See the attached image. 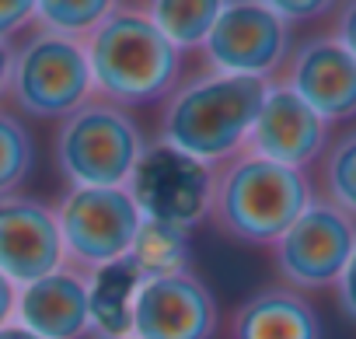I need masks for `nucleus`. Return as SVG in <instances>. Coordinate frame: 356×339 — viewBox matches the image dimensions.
I'll return each instance as SVG.
<instances>
[{
	"mask_svg": "<svg viewBox=\"0 0 356 339\" xmlns=\"http://www.w3.org/2000/svg\"><path fill=\"white\" fill-rule=\"evenodd\" d=\"M84 49L95 77V95L119 109L164 102L182 84L186 53L133 0H119L115 11L84 39Z\"/></svg>",
	"mask_w": 356,
	"mask_h": 339,
	"instance_id": "nucleus-1",
	"label": "nucleus"
},
{
	"mask_svg": "<svg viewBox=\"0 0 356 339\" xmlns=\"http://www.w3.org/2000/svg\"><path fill=\"white\" fill-rule=\"evenodd\" d=\"M266 88L269 81L217 70L189 77L164 98L157 140L217 168L248 147Z\"/></svg>",
	"mask_w": 356,
	"mask_h": 339,
	"instance_id": "nucleus-2",
	"label": "nucleus"
},
{
	"mask_svg": "<svg viewBox=\"0 0 356 339\" xmlns=\"http://www.w3.org/2000/svg\"><path fill=\"white\" fill-rule=\"evenodd\" d=\"M311 200L314 189L304 172L241 150L217 164L210 224L231 242L273 249Z\"/></svg>",
	"mask_w": 356,
	"mask_h": 339,
	"instance_id": "nucleus-3",
	"label": "nucleus"
},
{
	"mask_svg": "<svg viewBox=\"0 0 356 339\" xmlns=\"http://www.w3.org/2000/svg\"><path fill=\"white\" fill-rule=\"evenodd\" d=\"M147 140L133 116L105 98H91L56 126L53 154L60 175L74 186H126Z\"/></svg>",
	"mask_w": 356,
	"mask_h": 339,
	"instance_id": "nucleus-4",
	"label": "nucleus"
},
{
	"mask_svg": "<svg viewBox=\"0 0 356 339\" xmlns=\"http://www.w3.org/2000/svg\"><path fill=\"white\" fill-rule=\"evenodd\" d=\"M8 98L29 119H67L88 105L95 98V77L84 42L35 29L15 49Z\"/></svg>",
	"mask_w": 356,
	"mask_h": 339,
	"instance_id": "nucleus-5",
	"label": "nucleus"
},
{
	"mask_svg": "<svg viewBox=\"0 0 356 339\" xmlns=\"http://www.w3.org/2000/svg\"><path fill=\"white\" fill-rule=\"evenodd\" d=\"M53 210H56L67 266L84 276L126 259L143 224V214L133 203L126 186H112V189L74 186L63 193V200Z\"/></svg>",
	"mask_w": 356,
	"mask_h": 339,
	"instance_id": "nucleus-6",
	"label": "nucleus"
},
{
	"mask_svg": "<svg viewBox=\"0 0 356 339\" xmlns=\"http://www.w3.org/2000/svg\"><path fill=\"white\" fill-rule=\"evenodd\" d=\"M213 179H217L213 164L175 150L164 140H154L143 147L126 189L147 221L193 231L196 224L210 221Z\"/></svg>",
	"mask_w": 356,
	"mask_h": 339,
	"instance_id": "nucleus-7",
	"label": "nucleus"
},
{
	"mask_svg": "<svg viewBox=\"0 0 356 339\" xmlns=\"http://www.w3.org/2000/svg\"><path fill=\"white\" fill-rule=\"evenodd\" d=\"M353 249H356V221L346 217L328 200L314 196L311 207L273 245V262L286 287L300 294L328 290L342 276Z\"/></svg>",
	"mask_w": 356,
	"mask_h": 339,
	"instance_id": "nucleus-8",
	"label": "nucleus"
},
{
	"mask_svg": "<svg viewBox=\"0 0 356 339\" xmlns=\"http://www.w3.org/2000/svg\"><path fill=\"white\" fill-rule=\"evenodd\" d=\"M203 56L217 74L269 81L290 56V25L259 0H227L203 42Z\"/></svg>",
	"mask_w": 356,
	"mask_h": 339,
	"instance_id": "nucleus-9",
	"label": "nucleus"
},
{
	"mask_svg": "<svg viewBox=\"0 0 356 339\" xmlns=\"http://www.w3.org/2000/svg\"><path fill=\"white\" fill-rule=\"evenodd\" d=\"M220 308L210 287L193 273H168L140 283L129 311L133 339H213Z\"/></svg>",
	"mask_w": 356,
	"mask_h": 339,
	"instance_id": "nucleus-10",
	"label": "nucleus"
},
{
	"mask_svg": "<svg viewBox=\"0 0 356 339\" xmlns=\"http://www.w3.org/2000/svg\"><path fill=\"white\" fill-rule=\"evenodd\" d=\"M328 129L332 126L293 88H286L283 81H269L245 150L304 172L328 150Z\"/></svg>",
	"mask_w": 356,
	"mask_h": 339,
	"instance_id": "nucleus-11",
	"label": "nucleus"
},
{
	"mask_svg": "<svg viewBox=\"0 0 356 339\" xmlns=\"http://www.w3.org/2000/svg\"><path fill=\"white\" fill-rule=\"evenodd\" d=\"M276 77L293 88L328 126L356 119V56L328 32L304 39Z\"/></svg>",
	"mask_w": 356,
	"mask_h": 339,
	"instance_id": "nucleus-12",
	"label": "nucleus"
},
{
	"mask_svg": "<svg viewBox=\"0 0 356 339\" xmlns=\"http://www.w3.org/2000/svg\"><path fill=\"white\" fill-rule=\"evenodd\" d=\"M63 266L67 255L56 210L29 196L0 200V273L15 287H25Z\"/></svg>",
	"mask_w": 356,
	"mask_h": 339,
	"instance_id": "nucleus-13",
	"label": "nucleus"
},
{
	"mask_svg": "<svg viewBox=\"0 0 356 339\" xmlns=\"http://www.w3.org/2000/svg\"><path fill=\"white\" fill-rule=\"evenodd\" d=\"M15 322L39 339H84L91 332L88 276L63 266L35 283L18 287Z\"/></svg>",
	"mask_w": 356,
	"mask_h": 339,
	"instance_id": "nucleus-14",
	"label": "nucleus"
},
{
	"mask_svg": "<svg viewBox=\"0 0 356 339\" xmlns=\"http://www.w3.org/2000/svg\"><path fill=\"white\" fill-rule=\"evenodd\" d=\"M227 339H325V325L307 294L269 283L231 311Z\"/></svg>",
	"mask_w": 356,
	"mask_h": 339,
	"instance_id": "nucleus-15",
	"label": "nucleus"
},
{
	"mask_svg": "<svg viewBox=\"0 0 356 339\" xmlns=\"http://www.w3.org/2000/svg\"><path fill=\"white\" fill-rule=\"evenodd\" d=\"M143 283V273L126 255L105 269L88 273V301H91V332L95 336H129L133 297Z\"/></svg>",
	"mask_w": 356,
	"mask_h": 339,
	"instance_id": "nucleus-16",
	"label": "nucleus"
},
{
	"mask_svg": "<svg viewBox=\"0 0 356 339\" xmlns=\"http://www.w3.org/2000/svg\"><path fill=\"white\" fill-rule=\"evenodd\" d=\"M140 8L178 49L193 53L203 49L220 11L227 8V0H140Z\"/></svg>",
	"mask_w": 356,
	"mask_h": 339,
	"instance_id": "nucleus-17",
	"label": "nucleus"
},
{
	"mask_svg": "<svg viewBox=\"0 0 356 339\" xmlns=\"http://www.w3.org/2000/svg\"><path fill=\"white\" fill-rule=\"evenodd\" d=\"M129 259L136 262V269L143 273V280L168 276V273H182V269H189V259H193L189 231L143 217V224L136 231V242L129 249Z\"/></svg>",
	"mask_w": 356,
	"mask_h": 339,
	"instance_id": "nucleus-18",
	"label": "nucleus"
},
{
	"mask_svg": "<svg viewBox=\"0 0 356 339\" xmlns=\"http://www.w3.org/2000/svg\"><path fill=\"white\" fill-rule=\"evenodd\" d=\"M321 200H328L332 207H339L346 217L356 221V126L339 133L328 150L321 154Z\"/></svg>",
	"mask_w": 356,
	"mask_h": 339,
	"instance_id": "nucleus-19",
	"label": "nucleus"
},
{
	"mask_svg": "<svg viewBox=\"0 0 356 339\" xmlns=\"http://www.w3.org/2000/svg\"><path fill=\"white\" fill-rule=\"evenodd\" d=\"M115 4L119 0H39L35 4V29L84 42L115 11Z\"/></svg>",
	"mask_w": 356,
	"mask_h": 339,
	"instance_id": "nucleus-20",
	"label": "nucleus"
},
{
	"mask_svg": "<svg viewBox=\"0 0 356 339\" xmlns=\"http://www.w3.org/2000/svg\"><path fill=\"white\" fill-rule=\"evenodd\" d=\"M32 164H35V143L29 126L18 116L0 109V200L18 196V189L32 175Z\"/></svg>",
	"mask_w": 356,
	"mask_h": 339,
	"instance_id": "nucleus-21",
	"label": "nucleus"
},
{
	"mask_svg": "<svg viewBox=\"0 0 356 339\" xmlns=\"http://www.w3.org/2000/svg\"><path fill=\"white\" fill-rule=\"evenodd\" d=\"M259 4L269 8L286 25H304V22H318V18L332 15L339 8V0H259Z\"/></svg>",
	"mask_w": 356,
	"mask_h": 339,
	"instance_id": "nucleus-22",
	"label": "nucleus"
},
{
	"mask_svg": "<svg viewBox=\"0 0 356 339\" xmlns=\"http://www.w3.org/2000/svg\"><path fill=\"white\" fill-rule=\"evenodd\" d=\"M35 4L39 0H0V39L11 42L29 25H35Z\"/></svg>",
	"mask_w": 356,
	"mask_h": 339,
	"instance_id": "nucleus-23",
	"label": "nucleus"
},
{
	"mask_svg": "<svg viewBox=\"0 0 356 339\" xmlns=\"http://www.w3.org/2000/svg\"><path fill=\"white\" fill-rule=\"evenodd\" d=\"M335 304H339V311L349 318V322H356V249H353V255H349V262H346V269H342V276L335 280Z\"/></svg>",
	"mask_w": 356,
	"mask_h": 339,
	"instance_id": "nucleus-24",
	"label": "nucleus"
},
{
	"mask_svg": "<svg viewBox=\"0 0 356 339\" xmlns=\"http://www.w3.org/2000/svg\"><path fill=\"white\" fill-rule=\"evenodd\" d=\"M332 36H335V39L356 56V0H339Z\"/></svg>",
	"mask_w": 356,
	"mask_h": 339,
	"instance_id": "nucleus-25",
	"label": "nucleus"
},
{
	"mask_svg": "<svg viewBox=\"0 0 356 339\" xmlns=\"http://www.w3.org/2000/svg\"><path fill=\"white\" fill-rule=\"evenodd\" d=\"M15 308H18V287L0 273V329L15 322Z\"/></svg>",
	"mask_w": 356,
	"mask_h": 339,
	"instance_id": "nucleus-26",
	"label": "nucleus"
},
{
	"mask_svg": "<svg viewBox=\"0 0 356 339\" xmlns=\"http://www.w3.org/2000/svg\"><path fill=\"white\" fill-rule=\"evenodd\" d=\"M11 63H15V46L0 39V98L8 95V81H11Z\"/></svg>",
	"mask_w": 356,
	"mask_h": 339,
	"instance_id": "nucleus-27",
	"label": "nucleus"
},
{
	"mask_svg": "<svg viewBox=\"0 0 356 339\" xmlns=\"http://www.w3.org/2000/svg\"><path fill=\"white\" fill-rule=\"evenodd\" d=\"M0 339H39V336H35V332H29L25 325L11 322V325H4V329H0Z\"/></svg>",
	"mask_w": 356,
	"mask_h": 339,
	"instance_id": "nucleus-28",
	"label": "nucleus"
},
{
	"mask_svg": "<svg viewBox=\"0 0 356 339\" xmlns=\"http://www.w3.org/2000/svg\"><path fill=\"white\" fill-rule=\"evenodd\" d=\"M95 339H133V336H95Z\"/></svg>",
	"mask_w": 356,
	"mask_h": 339,
	"instance_id": "nucleus-29",
	"label": "nucleus"
},
{
	"mask_svg": "<svg viewBox=\"0 0 356 339\" xmlns=\"http://www.w3.org/2000/svg\"><path fill=\"white\" fill-rule=\"evenodd\" d=\"M133 4H140V0H133Z\"/></svg>",
	"mask_w": 356,
	"mask_h": 339,
	"instance_id": "nucleus-30",
	"label": "nucleus"
}]
</instances>
